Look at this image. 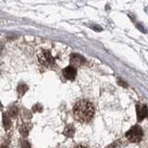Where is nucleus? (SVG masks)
I'll return each instance as SVG.
<instances>
[{
  "label": "nucleus",
  "mask_w": 148,
  "mask_h": 148,
  "mask_svg": "<svg viewBox=\"0 0 148 148\" xmlns=\"http://www.w3.org/2000/svg\"><path fill=\"white\" fill-rule=\"evenodd\" d=\"M74 118L81 123H88L95 116L94 106L88 100H79L73 106Z\"/></svg>",
  "instance_id": "obj_1"
},
{
  "label": "nucleus",
  "mask_w": 148,
  "mask_h": 148,
  "mask_svg": "<svg viewBox=\"0 0 148 148\" xmlns=\"http://www.w3.org/2000/svg\"><path fill=\"white\" fill-rule=\"evenodd\" d=\"M37 59H38L39 63L45 68L52 69L56 67V58H54V56L51 54L50 51L48 50H42L41 52L37 54Z\"/></svg>",
  "instance_id": "obj_2"
},
{
  "label": "nucleus",
  "mask_w": 148,
  "mask_h": 148,
  "mask_svg": "<svg viewBox=\"0 0 148 148\" xmlns=\"http://www.w3.org/2000/svg\"><path fill=\"white\" fill-rule=\"evenodd\" d=\"M125 136H126L127 140L131 143H140L143 137V129L138 125H135L129 130Z\"/></svg>",
  "instance_id": "obj_3"
},
{
  "label": "nucleus",
  "mask_w": 148,
  "mask_h": 148,
  "mask_svg": "<svg viewBox=\"0 0 148 148\" xmlns=\"http://www.w3.org/2000/svg\"><path fill=\"white\" fill-rule=\"evenodd\" d=\"M62 74L65 79H67V80H69V81H72L75 79L76 77V74H77V71L75 67L73 66H68L65 69H63L62 71Z\"/></svg>",
  "instance_id": "obj_4"
},
{
  "label": "nucleus",
  "mask_w": 148,
  "mask_h": 148,
  "mask_svg": "<svg viewBox=\"0 0 148 148\" xmlns=\"http://www.w3.org/2000/svg\"><path fill=\"white\" fill-rule=\"evenodd\" d=\"M137 119L138 121H142L148 117V108L145 105H137L136 106Z\"/></svg>",
  "instance_id": "obj_5"
},
{
  "label": "nucleus",
  "mask_w": 148,
  "mask_h": 148,
  "mask_svg": "<svg viewBox=\"0 0 148 148\" xmlns=\"http://www.w3.org/2000/svg\"><path fill=\"white\" fill-rule=\"evenodd\" d=\"M84 61H85L84 58L82 57V56L79 54H72L71 57V63L72 64L73 67L82 66V65L84 63Z\"/></svg>",
  "instance_id": "obj_6"
},
{
  "label": "nucleus",
  "mask_w": 148,
  "mask_h": 148,
  "mask_svg": "<svg viewBox=\"0 0 148 148\" xmlns=\"http://www.w3.org/2000/svg\"><path fill=\"white\" fill-rule=\"evenodd\" d=\"M18 131L23 137H27L31 131V125L29 123H22L18 128Z\"/></svg>",
  "instance_id": "obj_7"
},
{
  "label": "nucleus",
  "mask_w": 148,
  "mask_h": 148,
  "mask_svg": "<svg viewBox=\"0 0 148 148\" xmlns=\"http://www.w3.org/2000/svg\"><path fill=\"white\" fill-rule=\"evenodd\" d=\"M28 91V86L25 84V83H20L17 87V92H18V96L21 97L25 95V92Z\"/></svg>",
  "instance_id": "obj_8"
},
{
  "label": "nucleus",
  "mask_w": 148,
  "mask_h": 148,
  "mask_svg": "<svg viewBox=\"0 0 148 148\" xmlns=\"http://www.w3.org/2000/svg\"><path fill=\"white\" fill-rule=\"evenodd\" d=\"M2 120H3V126L4 128L8 130L10 128L11 126V120H10V118H9V115L7 114V113H3V116H2Z\"/></svg>",
  "instance_id": "obj_9"
},
{
  "label": "nucleus",
  "mask_w": 148,
  "mask_h": 148,
  "mask_svg": "<svg viewBox=\"0 0 148 148\" xmlns=\"http://www.w3.org/2000/svg\"><path fill=\"white\" fill-rule=\"evenodd\" d=\"M74 133H75V129H74L72 125H68L63 132V134L66 135L67 137H72L74 135Z\"/></svg>",
  "instance_id": "obj_10"
},
{
  "label": "nucleus",
  "mask_w": 148,
  "mask_h": 148,
  "mask_svg": "<svg viewBox=\"0 0 148 148\" xmlns=\"http://www.w3.org/2000/svg\"><path fill=\"white\" fill-rule=\"evenodd\" d=\"M18 113V108L16 106H12L8 110V115L10 116V117H13V118L17 117Z\"/></svg>",
  "instance_id": "obj_11"
},
{
  "label": "nucleus",
  "mask_w": 148,
  "mask_h": 148,
  "mask_svg": "<svg viewBox=\"0 0 148 148\" xmlns=\"http://www.w3.org/2000/svg\"><path fill=\"white\" fill-rule=\"evenodd\" d=\"M21 148H32L31 143L28 141H25V140L21 142Z\"/></svg>",
  "instance_id": "obj_12"
},
{
  "label": "nucleus",
  "mask_w": 148,
  "mask_h": 148,
  "mask_svg": "<svg viewBox=\"0 0 148 148\" xmlns=\"http://www.w3.org/2000/svg\"><path fill=\"white\" fill-rule=\"evenodd\" d=\"M32 110L34 111V112H41L42 111V106L41 105H35L34 106V108H32Z\"/></svg>",
  "instance_id": "obj_13"
},
{
  "label": "nucleus",
  "mask_w": 148,
  "mask_h": 148,
  "mask_svg": "<svg viewBox=\"0 0 148 148\" xmlns=\"http://www.w3.org/2000/svg\"><path fill=\"white\" fill-rule=\"evenodd\" d=\"M119 85H122V86H124V87H127L126 82H123L122 80H119Z\"/></svg>",
  "instance_id": "obj_14"
},
{
  "label": "nucleus",
  "mask_w": 148,
  "mask_h": 148,
  "mask_svg": "<svg viewBox=\"0 0 148 148\" xmlns=\"http://www.w3.org/2000/svg\"><path fill=\"white\" fill-rule=\"evenodd\" d=\"M73 148H87V147H85L84 145H78L76 146H74Z\"/></svg>",
  "instance_id": "obj_15"
},
{
  "label": "nucleus",
  "mask_w": 148,
  "mask_h": 148,
  "mask_svg": "<svg viewBox=\"0 0 148 148\" xmlns=\"http://www.w3.org/2000/svg\"><path fill=\"white\" fill-rule=\"evenodd\" d=\"M0 148H8V146L7 145H2Z\"/></svg>",
  "instance_id": "obj_16"
},
{
  "label": "nucleus",
  "mask_w": 148,
  "mask_h": 148,
  "mask_svg": "<svg viewBox=\"0 0 148 148\" xmlns=\"http://www.w3.org/2000/svg\"><path fill=\"white\" fill-rule=\"evenodd\" d=\"M2 108H3V105L1 103V101H0V109H2Z\"/></svg>",
  "instance_id": "obj_17"
}]
</instances>
